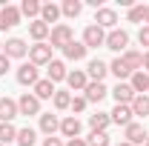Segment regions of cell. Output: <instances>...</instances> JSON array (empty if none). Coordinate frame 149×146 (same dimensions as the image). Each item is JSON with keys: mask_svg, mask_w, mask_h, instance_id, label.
Segmentation results:
<instances>
[{"mask_svg": "<svg viewBox=\"0 0 149 146\" xmlns=\"http://www.w3.org/2000/svg\"><path fill=\"white\" fill-rule=\"evenodd\" d=\"M83 46L86 49H97V46H106V32L100 29V26H86L83 29Z\"/></svg>", "mask_w": 149, "mask_h": 146, "instance_id": "6da1fadb", "label": "cell"}, {"mask_svg": "<svg viewBox=\"0 0 149 146\" xmlns=\"http://www.w3.org/2000/svg\"><path fill=\"white\" fill-rule=\"evenodd\" d=\"M72 40H74L72 29H69L66 23H57L55 29H52V43H49V46H52V49H66Z\"/></svg>", "mask_w": 149, "mask_h": 146, "instance_id": "7a4b0ae2", "label": "cell"}, {"mask_svg": "<svg viewBox=\"0 0 149 146\" xmlns=\"http://www.w3.org/2000/svg\"><path fill=\"white\" fill-rule=\"evenodd\" d=\"M29 60L35 63V66H49L52 63V46L49 43H35V46H29Z\"/></svg>", "mask_w": 149, "mask_h": 146, "instance_id": "3957f363", "label": "cell"}, {"mask_svg": "<svg viewBox=\"0 0 149 146\" xmlns=\"http://www.w3.org/2000/svg\"><path fill=\"white\" fill-rule=\"evenodd\" d=\"M126 46H129V35L123 29H112L109 35H106V49H112V52H126Z\"/></svg>", "mask_w": 149, "mask_h": 146, "instance_id": "277c9868", "label": "cell"}, {"mask_svg": "<svg viewBox=\"0 0 149 146\" xmlns=\"http://www.w3.org/2000/svg\"><path fill=\"white\" fill-rule=\"evenodd\" d=\"M17 112L20 115H26V117H32V115H40V100H37L35 95H20V100H17Z\"/></svg>", "mask_w": 149, "mask_h": 146, "instance_id": "5b68a950", "label": "cell"}, {"mask_svg": "<svg viewBox=\"0 0 149 146\" xmlns=\"http://www.w3.org/2000/svg\"><path fill=\"white\" fill-rule=\"evenodd\" d=\"M37 80H40V77H37V66L32 63V60L23 63V66L17 69V83H20V86H35Z\"/></svg>", "mask_w": 149, "mask_h": 146, "instance_id": "8992f818", "label": "cell"}, {"mask_svg": "<svg viewBox=\"0 0 149 146\" xmlns=\"http://www.w3.org/2000/svg\"><path fill=\"white\" fill-rule=\"evenodd\" d=\"M26 52H29V46H26L20 37H9V40L3 43V55L9 57V60H12V57H23Z\"/></svg>", "mask_w": 149, "mask_h": 146, "instance_id": "52a82bcc", "label": "cell"}, {"mask_svg": "<svg viewBox=\"0 0 149 146\" xmlns=\"http://www.w3.org/2000/svg\"><path fill=\"white\" fill-rule=\"evenodd\" d=\"M17 115H20V112H17V100L0 97V123H12Z\"/></svg>", "mask_w": 149, "mask_h": 146, "instance_id": "ba28073f", "label": "cell"}, {"mask_svg": "<svg viewBox=\"0 0 149 146\" xmlns=\"http://www.w3.org/2000/svg\"><path fill=\"white\" fill-rule=\"evenodd\" d=\"M17 23H20V9H15V6L0 9V32H6V29H12Z\"/></svg>", "mask_w": 149, "mask_h": 146, "instance_id": "9c48e42d", "label": "cell"}, {"mask_svg": "<svg viewBox=\"0 0 149 146\" xmlns=\"http://www.w3.org/2000/svg\"><path fill=\"white\" fill-rule=\"evenodd\" d=\"M118 23V15H115V9H106V6H100L97 12H95V26H100V29H112Z\"/></svg>", "mask_w": 149, "mask_h": 146, "instance_id": "30bf717a", "label": "cell"}, {"mask_svg": "<svg viewBox=\"0 0 149 146\" xmlns=\"http://www.w3.org/2000/svg\"><path fill=\"white\" fill-rule=\"evenodd\" d=\"M83 92H86V95H83V97H86V103H100V100L109 95V89H106L103 83H95V80H89V86H86Z\"/></svg>", "mask_w": 149, "mask_h": 146, "instance_id": "8fae6325", "label": "cell"}, {"mask_svg": "<svg viewBox=\"0 0 149 146\" xmlns=\"http://www.w3.org/2000/svg\"><path fill=\"white\" fill-rule=\"evenodd\" d=\"M112 95H115V100H118L120 106H132V100L138 97V95L132 92V86H129V83H118V86L112 89Z\"/></svg>", "mask_w": 149, "mask_h": 146, "instance_id": "7c38bea8", "label": "cell"}, {"mask_svg": "<svg viewBox=\"0 0 149 146\" xmlns=\"http://www.w3.org/2000/svg\"><path fill=\"white\" fill-rule=\"evenodd\" d=\"M109 117H112V123H118V126L126 129L132 123V106H120V103H118V106L109 112Z\"/></svg>", "mask_w": 149, "mask_h": 146, "instance_id": "4fadbf2b", "label": "cell"}, {"mask_svg": "<svg viewBox=\"0 0 149 146\" xmlns=\"http://www.w3.org/2000/svg\"><path fill=\"white\" fill-rule=\"evenodd\" d=\"M146 129L141 126V123H129L126 126V143H132V146H141V143H146Z\"/></svg>", "mask_w": 149, "mask_h": 146, "instance_id": "5bb4252c", "label": "cell"}, {"mask_svg": "<svg viewBox=\"0 0 149 146\" xmlns=\"http://www.w3.org/2000/svg\"><path fill=\"white\" fill-rule=\"evenodd\" d=\"M106 72H109V66L103 60H89V66H86V77H92L95 83H103Z\"/></svg>", "mask_w": 149, "mask_h": 146, "instance_id": "9a60e30c", "label": "cell"}, {"mask_svg": "<svg viewBox=\"0 0 149 146\" xmlns=\"http://www.w3.org/2000/svg\"><path fill=\"white\" fill-rule=\"evenodd\" d=\"M66 83H69V89L83 92L86 86H89V77H86V72H83V69H74V72L66 74Z\"/></svg>", "mask_w": 149, "mask_h": 146, "instance_id": "2e32d148", "label": "cell"}, {"mask_svg": "<svg viewBox=\"0 0 149 146\" xmlns=\"http://www.w3.org/2000/svg\"><path fill=\"white\" fill-rule=\"evenodd\" d=\"M57 129H60V120H57V115H52V112L40 115V132H43L46 138H52Z\"/></svg>", "mask_w": 149, "mask_h": 146, "instance_id": "e0dca14e", "label": "cell"}, {"mask_svg": "<svg viewBox=\"0 0 149 146\" xmlns=\"http://www.w3.org/2000/svg\"><path fill=\"white\" fill-rule=\"evenodd\" d=\"M60 132L72 140V138H80V120L74 117V115H69V117H63L60 120Z\"/></svg>", "mask_w": 149, "mask_h": 146, "instance_id": "ac0fdd59", "label": "cell"}, {"mask_svg": "<svg viewBox=\"0 0 149 146\" xmlns=\"http://www.w3.org/2000/svg\"><path fill=\"white\" fill-rule=\"evenodd\" d=\"M29 35L35 37L37 43H43V40H46V37L52 35V26H46V23H43V20H32V23H29Z\"/></svg>", "mask_w": 149, "mask_h": 146, "instance_id": "d6986e66", "label": "cell"}, {"mask_svg": "<svg viewBox=\"0 0 149 146\" xmlns=\"http://www.w3.org/2000/svg\"><path fill=\"white\" fill-rule=\"evenodd\" d=\"M55 92L57 89H55V83H52L49 77L35 83V97H37V100H49V97H55Z\"/></svg>", "mask_w": 149, "mask_h": 146, "instance_id": "ffe728a7", "label": "cell"}, {"mask_svg": "<svg viewBox=\"0 0 149 146\" xmlns=\"http://www.w3.org/2000/svg\"><path fill=\"white\" fill-rule=\"evenodd\" d=\"M129 86H132V92H135V95H143V92L149 89V74H146V72H132Z\"/></svg>", "mask_w": 149, "mask_h": 146, "instance_id": "44dd1931", "label": "cell"}, {"mask_svg": "<svg viewBox=\"0 0 149 146\" xmlns=\"http://www.w3.org/2000/svg\"><path fill=\"white\" fill-rule=\"evenodd\" d=\"M86 52H89V49L83 46V40H72V43L63 49V55L69 57V60H83V57H86Z\"/></svg>", "mask_w": 149, "mask_h": 146, "instance_id": "7402d4cb", "label": "cell"}, {"mask_svg": "<svg viewBox=\"0 0 149 146\" xmlns=\"http://www.w3.org/2000/svg\"><path fill=\"white\" fill-rule=\"evenodd\" d=\"M57 17H60V6H55V3H43L40 6V20L49 26V23H57Z\"/></svg>", "mask_w": 149, "mask_h": 146, "instance_id": "603a6c76", "label": "cell"}, {"mask_svg": "<svg viewBox=\"0 0 149 146\" xmlns=\"http://www.w3.org/2000/svg\"><path fill=\"white\" fill-rule=\"evenodd\" d=\"M109 72L118 77V83H120L123 77H132V69L123 63V57H115V60H112V63H109Z\"/></svg>", "mask_w": 149, "mask_h": 146, "instance_id": "cb8c5ba5", "label": "cell"}, {"mask_svg": "<svg viewBox=\"0 0 149 146\" xmlns=\"http://www.w3.org/2000/svg\"><path fill=\"white\" fill-rule=\"evenodd\" d=\"M112 123L109 112H97V115H89V126H92V132H106V126Z\"/></svg>", "mask_w": 149, "mask_h": 146, "instance_id": "d4e9b609", "label": "cell"}, {"mask_svg": "<svg viewBox=\"0 0 149 146\" xmlns=\"http://www.w3.org/2000/svg\"><path fill=\"white\" fill-rule=\"evenodd\" d=\"M123 63L129 66L132 72H141V69H143V55L135 52V49H126V52H123Z\"/></svg>", "mask_w": 149, "mask_h": 146, "instance_id": "484cf974", "label": "cell"}, {"mask_svg": "<svg viewBox=\"0 0 149 146\" xmlns=\"http://www.w3.org/2000/svg\"><path fill=\"white\" fill-rule=\"evenodd\" d=\"M66 63H63V60H52V63H49V80H52V83H57V80H66Z\"/></svg>", "mask_w": 149, "mask_h": 146, "instance_id": "4316f807", "label": "cell"}, {"mask_svg": "<svg viewBox=\"0 0 149 146\" xmlns=\"http://www.w3.org/2000/svg\"><path fill=\"white\" fill-rule=\"evenodd\" d=\"M132 115H138V117H146L149 115V97L146 95H138L132 100Z\"/></svg>", "mask_w": 149, "mask_h": 146, "instance_id": "83f0119b", "label": "cell"}, {"mask_svg": "<svg viewBox=\"0 0 149 146\" xmlns=\"http://www.w3.org/2000/svg\"><path fill=\"white\" fill-rule=\"evenodd\" d=\"M35 140H37V135H35V129H32V126L17 129V140H15L17 146H35Z\"/></svg>", "mask_w": 149, "mask_h": 146, "instance_id": "f1b7e54d", "label": "cell"}, {"mask_svg": "<svg viewBox=\"0 0 149 146\" xmlns=\"http://www.w3.org/2000/svg\"><path fill=\"white\" fill-rule=\"evenodd\" d=\"M80 12H83L80 0H63V6H60V15H66V17H77Z\"/></svg>", "mask_w": 149, "mask_h": 146, "instance_id": "f546056e", "label": "cell"}, {"mask_svg": "<svg viewBox=\"0 0 149 146\" xmlns=\"http://www.w3.org/2000/svg\"><path fill=\"white\" fill-rule=\"evenodd\" d=\"M40 6H43V3H37V0H23V3H20V15L40 20Z\"/></svg>", "mask_w": 149, "mask_h": 146, "instance_id": "4dcf8cb0", "label": "cell"}, {"mask_svg": "<svg viewBox=\"0 0 149 146\" xmlns=\"http://www.w3.org/2000/svg\"><path fill=\"white\" fill-rule=\"evenodd\" d=\"M12 140H17V129L12 123H0V143H12Z\"/></svg>", "mask_w": 149, "mask_h": 146, "instance_id": "1f68e13d", "label": "cell"}, {"mask_svg": "<svg viewBox=\"0 0 149 146\" xmlns=\"http://www.w3.org/2000/svg\"><path fill=\"white\" fill-rule=\"evenodd\" d=\"M86 146H109V135L106 132H92L86 138Z\"/></svg>", "mask_w": 149, "mask_h": 146, "instance_id": "d6a6232c", "label": "cell"}, {"mask_svg": "<svg viewBox=\"0 0 149 146\" xmlns=\"http://www.w3.org/2000/svg\"><path fill=\"white\" fill-rule=\"evenodd\" d=\"M69 106H72V95H69V92H55V109H69Z\"/></svg>", "mask_w": 149, "mask_h": 146, "instance_id": "836d02e7", "label": "cell"}, {"mask_svg": "<svg viewBox=\"0 0 149 146\" xmlns=\"http://www.w3.org/2000/svg\"><path fill=\"white\" fill-rule=\"evenodd\" d=\"M146 17V6H132L129 9V23H141Z\"/></svg>", "mask_w": 149, "mask_h": 146, "instance_id": "e575fe53", "label": "cell"}, {"mask_svg": "<svg viewBox=\"0 0 149 146\" xmlns=\"http://www.w3.org/2000/svg\"><path fill=\"white\" fill-rule=\"evenodd\" d=\"M69 109H72L74 115H80V112L86 109V97H72V106H69Z\"/></svg>", "mask_w": 149, "mask_h": 146, "instance_id": "d590c367", "label": "cell"}, {"mask_svg": "<svg viewBox=\"0 0 149 146\" xmlns=\"http://www.w3.org/2000/svg\"><path fill=\"white\" fill-rule=\"evenodd\" d=\"M138 40H141V46H146V49H149V26H143V29L138 32Z\"/></svg>", "mask_w": 149, "mask_h": 146, "instance_id": "8d00e7d4", "label": "cell"}, {"mask_svg": "<svg viewBox=\"0 0 149 146\" xmlns=\"http://www.w3.org/2000/svg\"><path fill=\"white\" fill-rule=\"evenodd\" d=\"M43 146H66V143H63L60 138H55V135H52V138H46V140H43Z\"/></svg>", "mask_w": 149, "mask_h": 146, "instance_id": "74e56055", "label": "cell"}, {"mask_svg": "<svg viewBox=\"0 0 149 146\" xmlns=\"http://www.w3.org/2000/svg\"><path fill=\"white\" fill-rule=\"evenodd\" d=\"M6 72H9V57L0 52V74H6Z\"/></svg>", "mask_w": 149, "mask_h": 146, "instance_id": "f35d334b", "label": "cell"}, {"mask_svg": "<svg viewBox=\"0 0 149 146\" xmlns=\"http://www.w3.org/2000/svg\"><path fill=\"white\" fill-rule=\"evenodd\" d=\"M66 146H86V140H83V138H72Z\"/></svg>", "mask_w": 149, "mask_h": 146, "instance_id": "ab89813d", "label": "cell"}, {"mask_svg": "<svg viewBox=\"0 0 149 146\" xmlns=\"http://www.w3.org/2000/svg\"><path fill=\"white\" fill-rule=\"evenodd\" d=\"M143 69H149V52L143 55Z\"/></svg>", "mask_w": 149, "mask_h": 146, "instance_id": "60d3db41", "label": "cell"}, {"mask_svg": "<svg viewBox=\"0 0 149 146\" xmlns=\"http://www.w3.org/2000/svg\"><path fill=\"white\" fill-rule=\"evenodd\" d=\"M143 20H146V26H149V6H146V17H143Z\"/></svg>", "mask_w": 149, "mask_h": 146, "instance_id": "b9f144b4", "label": "cell"}, {"mask_svg": "<svg viewBox=\"0 0 149 146\" xmlns=\"http://www.w3.org/2000/svg\"><path fill=\"white\" fill-rule=\"evenodd\" d=\"M118 146H132V143H126V140H123V143H118Z\"/></svg>", "mask_w": 149, "mask_h": 146, "instance_id": "7bdbcfd3", "label": "cell"}, {"mask_svg": "<svg viewBox=\"0 0 149 146\" xmlns=\"http://www.w3.org/2000/svg\"><path fill=\"white\" fill-rule=\"evenodd\" d=\"M143 146H149V138H146V143H143Z\"/></svg>", "mask_w": 149, "mask_h": 146, "instance_id": "ee69618b", "label": "cell"}, {"mask_svg": "<svg viewBox=\"0 0 149 146\" xmlns=\"http://www.w3.org/2000/svg\"><path fill=\"white\" fill-rule=\"evenodd\" d=\"M0 46H3V43H0Z\"/></svg>", "mask_w": 149, "mask_h": 146, "instance_id": "f6af8a7d", "label": "cell"}, {"mask_svg": "<svg viewBox=\"0 0 149 146\" xmlns=\"http://www.w3.org/2000/svg\"><path fill=\"white\" fill-rule=\"evenodd\" d=\"M0 146H3V143H0Z\"/></svg>", "mask_w": 149, "mask_h": 146, "instance_id": "bcb514c9", "label": "cell"}, {"mask_svg": "<svg viewBox=\"0 0 149 146\" xmlns=\"http://www.w3.org/2000/svg\"><path fill=\"white\" fill-rule=\"evenodd\" d=\"M146 92H149V89H146Z\"/></svg>", "mask_w": 149, "mask_h": 146, "instance_id": "7dc6e473", "label": "cell"}]
</instances>
